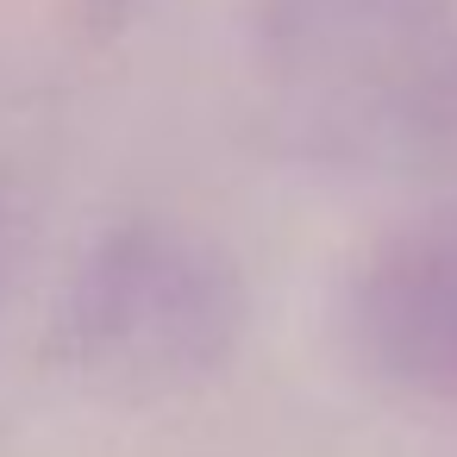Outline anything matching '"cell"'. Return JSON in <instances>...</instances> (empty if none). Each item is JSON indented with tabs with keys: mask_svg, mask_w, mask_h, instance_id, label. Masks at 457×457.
Listing matches in <instances>:
<instances>
[{
	"mask_svg": "<svg viewBox=\"0 0 457 457\" xmlns=\"http://www.w3.org/2000/svg\"><path fill=\"white\" fill-rule=\"evenodd\" d=\"M251 326L238 257L182 220H126L101 232L51 307L57 363L120 401H157L220 376Z\"/></svg>",
	"mask_w": 457,
	"mask_h": 457,
	"instance_id": "6da1fadb",
	"label": "cell"
},
{
	"mask_svg": "<svg viewBox=\"0 0 457 457\" xmlns=\"http://www.w3.org/2000/svg\"><path fill=\"white\" fill-rule=\"evenodd\" d=\"M338 332L376 382L457 401V220L376 238L345 276Z\"/></svg>",
	"mask_w": 457,
	"mask_h": 457,
	"instance_id": "7a4b0ae2",
	"label": "cell"
},
{
	"mask_svg": "<svg viewBox=\"0 0 457 457\" xmlns=\"http://www.w3.org/2000/svg\"><path fill=\"white\" fill-rule=\"evenodd\" d=\"M257 57L307 95H407L457 38V0H257Z\"/></svg>",
	"mask_w": 457,
	"mask_h": 457,
	"instance_id": "3957f363",
	"label": "cell"
},
{
	"mask_svg": "<svg viewBox=\"0 0 457 457\" xmlns=\"http://www.w3.org/2000/svg\"><path fill=\"white\" fill-rule=\"evenodd\" d=\"M407 101V120L420 126V132H432V138H451L457 145V38L438 51V63L401 95Z\"/></svg>",
	"mask_w": 457,
	"mask_h": 457,
	"instance_id": "277c9868",
	"label": "cell"
},
{
	"mask_svg": "<svg viewBox=\"0 0 457 457\" xmlns=\"http://www.w3.org/2000/svg\"><path fill=\"white\" fill-rule=\"evenodd\" d=\"M7 270H13V220L0 213V288H7Z\"/></svg>",
	"mask_w": 457,
	"mask_h": 457,
	"instance_id": "5b68a950",
	"label": "cell"
}]
</instances>
